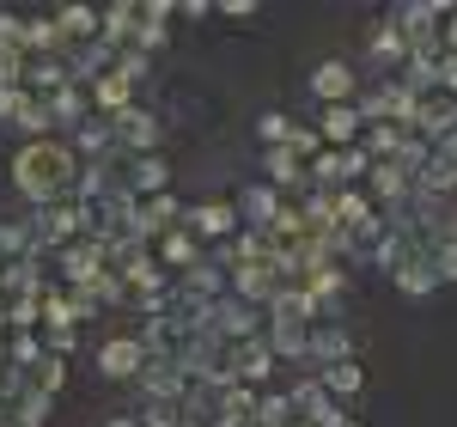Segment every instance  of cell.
<instances>
[{"label":"cell","instance_id":"cell-26","mask_svg":"<svg viewBox=\"0 0 457 427\" xmlns=\"http://www.w3.org/2000/svg\"><path fill=\"white\" fill-rule=\"evenodd\" d=\"M62 379H68V366H62L55 355H49L43 366H37V391H62Z\"/></svg>","mask_w":457,"mask_h":427},{"label":"cell","instance_id":"cell-21","mask_svg":"<svg viewBox=\"0 0 457 427\" xmlns=\"http://www.w3.org/2000/svg\"><path fill=\"white\" fill-rule=\"evenodd\" d=\"M336 220H348V226H366V220H372V208H366V196H353V189H342V196H336Z\"/></svg>","mask_w":457,"mask_h":427},{"label":"cell","instance_id":"cell-31","mask_svg":"<svg viewBox=\"0 0 457 427\" xmlns=\"http://www.w3.org/2000/svg\"><path fill=\"white\" fill-rule=\"evenodd\" d=\"M293 427H312V422H293Z\"/></svg>","mask_w":457,"mask_h":427},{"label":"cell","instance_id":"cell-14","mask_svg":"<svg viewBox=\"0 0 457 427\" xmlns=\"http://www.w3.org/2000/svg\"><path fill=\"white\" fill-rule=\"evenodd\" d=\"M323 391L353 397V391H360V366H353V360H336V366H323Z\"/></svg>","mask_w":457,"mask_h":427},{"label":"cell","instance_id":"cell-18","mask_svg":"<svg viewBox=\"0 0 457 427\" xmlns=\"http://www.w3.org/2000/svg\"><path fill=\"white\" fill-rule=\"evenodd\" d=\"M129 86H135L129 73H110V80H98V105L122 116V105H129Z\"/></svg>","mask_w":457,"mask_h":427},{"label":"cell","instance_id":"cell-8","mask_svg":"<svg viewBox=\"0 0 457 427\" xmlns=\"http://www.w3.org/2000/svg\"><path fill=\"white\" fill-rule=\"evenodd\" d=\"M116 129H122V141H129V147H153V141H159V122L141 116V110H122V116H116Z\"/></svg>","mask_w":457,"mask_h":427},{"label":"cell","instance_id":"cell-23","mask_svg":"<svg viewBox=\"0 0 457 427\" xmlns=\"http://www.w3.org/2000/svg\"><path fill=\"white\" fill-rule=\"evenodd\" d=\"M19 129H25V135H43V129H49V105H43V98H25V110H19Z\"/></svg>","mask_w":457,"mask_h":427},{"label":"cell","instance_id":"cell-29","mask_svg":"<svg viewBox=\"0 0 457 427\" xmlns=\"http://www.w3.org/2000/svg\"><path fill=\"white\" fill-rule=\"evenodd\" d=\"M12 110H25V98H19V86H0V116H12Z\"/></svg>","mask_w":457,"mask_h":427},{"label":"cell","instance_id":"cell-4","mask_svg":"<svg viewBox=\"0 0 457 427\" xmlns=\"http://www.w3.org/2000/svg\"><path fill=\"white\" fill-rule=\"evenodd\" d=\"M141 360H146V348L135 342V336H116L104 348V373L110 379H129V373H141Z\"/></svg>","mask_w":457,"mask_h":427},{"label":"cell","instance_id":"cell-6","mask_svg":"<svg viewBox=\"0 0 457 427\" xmlns=\"http://www.w3.org/2000/svg\"><path fill=\"white\" fill-rule=\"evenodd\" d=\"M396 287H403V293H415V299H421V293H433V287H439V269H433V250H427V256H415V263H409V269L396 275Z\"/></svg>","mask_w":457,"mask_h":427},{"label":"cell","instance_id":"cell-10","mask_svg":"<svg viewBox=\"0 0 457 427\" xmlns=\"http://www.w3.org/2000/svg\"><path fill=\"white\" fill-rule=\"evenodd\" d=\"M269 366H275V355H269L262 342H250V348L232 355V373H238V379H269Z\"/></svg>","mask_w":457,"mask_h":427},{"label":"cell","instance_id":"cell-12","mask_svg":"<svg viewBox=\"0 0 457 427\" xmlns=\"http://www.w3.org/2000/svg\"><path fill=\"white\" fill-rule=\"evenodd\" d=\"M171 220H177V202L171 196H153V202L141 208V220H135V232H165Z\"/></svg>","mask_w":457,"mask_h":427},{"label":"cell","instance_id":"cell-13","mask_svg":"<svg viewBox=\"0 0 457 427\" xmlns=\"http://www.w3.org/2000/svg\"><path fill=\"white\" fill-rule=\"evenodd\" d=\"M372 189H378L385 202H403V196H409V178H403L390 159H378V165H372Z\"/></svg>","mask_w":457,"mask_h":427},{"label":"cell","instance_id":"cell-7","mask_svg":"<svg viewBox=\"0 0 457 427\" xmlns=\"http://www.w3.org/2000/svg\"><path fill=\"white\" fill-rule=\"evenodd\" d=\"M421 189H427V196H452V189H457V165L445 159V153H433V159H427Z\"/></svg>","mask_w":457,"mask_h":427},{"label":"cell","instance_id":"cell-2","mask_svg":"<svg viewBox=\"0 0 457 427\" xmlns=\"http://www.w3.org/2000/svg\"><path fill=\"white\" fill-rule=\"evenodd\" d=\"M312 92L323 98V105H348V92H353V68H348V62H323V68L312 73Z\"/></svg>","mask_w":457,"mask_h":427},{"label":"cell","instance_id":"cell-24","mask_svg":"<svg viewBox=\"0 0 457 427\" xmlns=\"http://www.w3.org/2000/svg\"><path fill=\"white\" fill-rule=\"evenodd\" d=\"M165 178H171L165 159H141V165H135V183H141V189H165Z\"/></svg>","mask_w":457,"mask_h":427},{"label":"cell","instance_id":"cell-15","mask_svg":"<svg viewBox=\"0 0 457 427\" xmlns=\"http://www.w3.org/2000/svg\"><path fill=\"white\" fill-rule=\"evenodd\" d=\"M403 141H409V135H403V122H372V153H378V159H396V153H403Z\"/></svg>","mask_w":457,"mask_h":427},{"label":"cell","instance_id":"cell-1","mask_svg":"<svg viewBox=\"0 0 457 427\" xmlns=\"http://www.w3.org/2000/svg\"><path fill=\"white\" fill-rule=\"evenodd\" d=\"M68 172H73V159H68V147H49V141H31L19 159H12V183L31 196L37 208H49V196L68 183Z\"/></svg>","mask_w":457,"mask_h":427},{"label":"cell","instance_id":"cell-17","mask_svg":"<svg viewBox=\"0 0 457 427\" xmlns=\"http://www.w3.org/2000/svg\"><path fill=\"white\" fill-rule=\"evenodd\" d=\"M238 208L256 214V226H275V220H281V202H275V189H245V202H238Z\"/></svg>","mask_w":457,"mask_h":427},{"label":"cell","instance_id":"cell-9","mask_svg":"<svg viewBox=\"0 0 457 427\" xmlns=\"http://www.w3.org/2000/svg\"><path fill=\"white\" fill-rule=\"evenodd\" d=\"M372 55H378V62H403V55H415V49H409L403 25H378V31H372Z\"/></svg>","mask_w":457,"mask_h":427},{"label":"cell","instance_id":"cell-30","mask_svg":"<svg viewBox=\"0 0 457 427\" xmlns=\"http://www.w3.org/2000/svg\"><path fill=\"white\" fill-rule=\"evenodd\" d=\"M287 147H293V153H317V135H312V129H293V141H287Z\"/></svg>","mask_w":457,"mask_h":427},{"label":"cell","instance_id":"cell-16","mask_svg":"<svg viewBox=\"0 0 457 427\" xmlns=\"http://www.w3.org/2000/svg\"><path fill=\"white\" fill-rule=\"evenodd\" d=\"M269 178L281 183H305V172H299V153H293V147H275V153H269Z\"/></svg>","mask_w":457,"mask_h":427},{"label":"cell","instance_id":"cell-3","mask_svg":"<svg viewBox=\"0 0 457 427\" xmlns=\"http://www.w3.org/2000/svg\"><path fill=\"white\" fill-rule=\"evenodd\" d=\"M360 122H366L360 105H323V141H336V153H342V147L360 135Z\"/></svg>","mask_w":457,"mask_h":427},{"label":"cell","instance_id":"cell-27","mask_svg":"<svg viewBox=\"0 0 457 427\" xmlns=\"http://www.w3.org/2000/svg\"><path fill=\"white\" fill-rule=\"evenodd\" d=\"M165 256H171V263H195V239H189V232H171V239H165Z\"/></svg>","mask_w":457,"mask_h":427},{"label":"cell","instance_id":"cell-5","mask_svg":"<svg viewBox=\"0 0 457 427\" xmlns=\"http://www.w3.org/2000/svg\"><path fill=\"white\" fill-rule=\"evenodd\" d=\"M189 220H195L202 239H226L232 220H238V208H226V202H202V208H189Z\"/></svg>","mask_w":457,"mask_h":427},{"label":"cell","instance_id":"cell-28","mask_svg":"<svg viewBox=\"0 0 457 427\" xmlns=\"http://www.w3.org/2000/svg\"><path fill=\"white\" fill-rule=\"evenodd\" d=\"M68 348H73V323H68V330H49V355L62 360V355H68Z\"/></svg>","mask_w":457,"mask_h":427},{"label":"cell","instance_id":"cell-19","mask_svg":"<svg viewBox=\"0 0 457 427\" xmlns=\"http://www.w3.org/2000/svg\"><path fill=\"white\" fill-rule=\"evenodd\" d=\"M25 19H12V13H0V55H25Z\"/></svg>","mask_w":457,"mask_h":427},{"label":"cell","instance_id":"cell-22","mask_svg":"<svg viewBox=\"0 0 457 427\" xmlns=\"http://www.w3.org/2000/svg\"><path fill=\"white\" fill-rule=\"evenodd\" d=\"M433 269L439 281H457V239H433Z\"/></svg>","mask_w":457,"mask_h":427},{"label":"cell","instance_id":"cell-25","mask_svg":"<svg viewBox=\"0 0 457 427\" xmlns=\"http://www.w3.org/2000/svg\"><path fill=\"white\" fill-rule=\"evenodd\" d=\"M49 116H86V92H79V86H62L55 105H49Z\"/></svg>","mask_w":457,"mask_h":427},{"label":"cell","instance_id":"cell-11","mask_svg":"<svg viewBox=\"0 0 457 427\" xmlns=\"http://www.w3.org/2000/svg\"><path fill=\"white\" fill-rule=\"evenodd\" d=\"M55 25H62L68 43H92V31H98V19H92L86 6H62V19H55Z\"/></svg>","mask_w":457,"mask_h":427},{"label":"cell","instance_id":"cell-20","mask_svg":"<svg viewBox=\"0 0 457 427\" xmlns=\"http://www.w3.org/2000/svg\"><path fill=\"white\" fill-rule=\"evenodd\" d=\"M287 409H293V397L275 391V397H262V403H256V422H262V427H287V422H293Z\"/></svg>","mask_w":457,"mask_h":427}]
</instances>
